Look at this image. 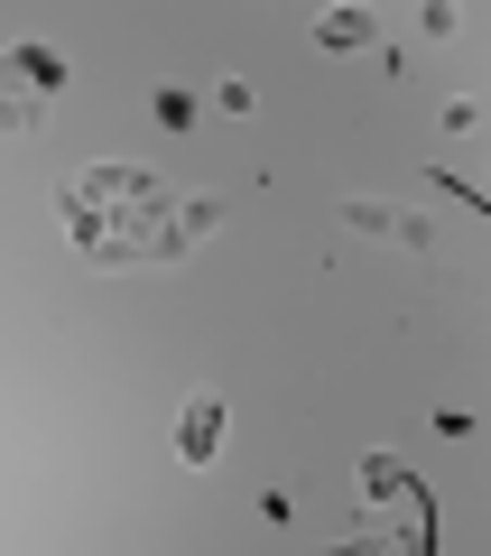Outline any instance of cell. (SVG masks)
Instances as JSON below:
<instances>
[{"mask_svg": "<svg viewBox=\"0 0 491 556\" xmlns=\"http://www.w3.org/2000/svg\"><path fill=\"white\" fill-rule=\"evenodd\" d=\"M223 223L214 195H167L149 167H84L65 186V232L84 241L93 269H158V260L196 251Z\"/></svg>", "mask_w": 491, "mask_h": 556, "instance_id": "6da1fadb", "label": "cell"}, {"mask_svg": "<svg viewBox=\"0 0 491 556\" xmlns=\"http://www.w3.org/2000/svg\"><path fill=\"white\" fill-rule=\"evenodd\" d=\"M362 501H372V519L315 556H436V510L399 455H362Z\"/></svg>", "mask_w": 491, "mask_h": 556, "instance_id": "7a4b0ae2", "label": "cell"}, {"mask_svg": "<svg viewBox=\"0 0 491 556\" xmlns=\"http://www.w3.org/2000/svg\"><path fill=\"white\" fill-rule=\"evenodd\" d=\"M65 93V56L38 38L0 47V130H38V112Z\"/></svg>", "mask_w": 491, "mask_h": 556, "instance_id": "3957f363", "label": "cell"}, {"mask_svg": "<svg viewBox=\"0 0 491 556\" xmlns=\"http://www.w3.org/2000/svg\"><path fill=\"white\" fill-rule=\"evenodd\" d=\"M177 455H186V464H214V455H223V399H214V390H196V399L177 408Z\"/></svg>", "mask_w": 491, "mask_h": 556, "instance_id": "277c9868", "label": "cell"}, {"mask_svg": "<svg viewBox=\"0 0 491 556\" xmlns=\"http://www.w3.org/2000/svg\"><path fill=\"white\" fill-rule=\"evenodd\" d=\"M343 223L372 232V241H408V251H427V223H417V214H390V204H343Z\"/></svg>", "mask_w": 491, "mask_h": 556, "instance_id": "5b68a950", "label": "cell"}, {"mask_svg": "<svg viewBox=\"0 0 491 556\" xmlns=\"http://www.w3.org/2000/svg\"><path fill=\"white\" fill-rule=\"evenodd\" d=\"M362 38H372V10H325V20H315V47H335V56L362 47Z\"/></svg>", "mask_w": 491, "mask_h": 556, "instance_id": "8992f818", "label": "cell"}, {"mask_svg": "<svg viewBox=\"0 0 491 556\" xmlns=\"http://www.w3.org/2000/svg\"><path fill=\"white\" fill-rule=\"evenodd\" d=\"M158 121H167V130H186V121H196V93H177V84H167V93H158Z\"/></svg>", "mask_w": 491, "mask_h": 556, "instance_id": "52a82bcc", "label": "cell"}]
</instances>
